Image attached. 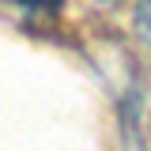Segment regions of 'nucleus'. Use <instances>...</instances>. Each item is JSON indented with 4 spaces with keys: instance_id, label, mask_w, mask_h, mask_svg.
Listing matches in <instances>:
<instances>
[{
    "instance_id": "f257e3e1",
    "label": "nucleus",
    "mask_w": 151,
    "mask_h": 151,
    "mask_svg": "<svg viewBox=\"0 0 151 151\" xmlns=\"http://www.w3.org/2000/svg\"><path fill=\"white\" fill-rule=\"evenodd\" d=\"M136 30L144 34V42H151V0H140L136 8Z\"/></svg>"
},
{
    "instance_id": "f03ea898",
    "label": "nucleus",
    "mask_w": 151,
    "mask_h": 151,
    "mask_svg": "<svg viewBox=\"0 0 151 151\" xmlns=\"http://www.w3.org/2000/svg\"><path fill=\"white\" fill-rule=\"evenodd\" d=\"M19 4H27V8H34V12H57L64 0H19Z\"/></svg>"
}]
</instances>
